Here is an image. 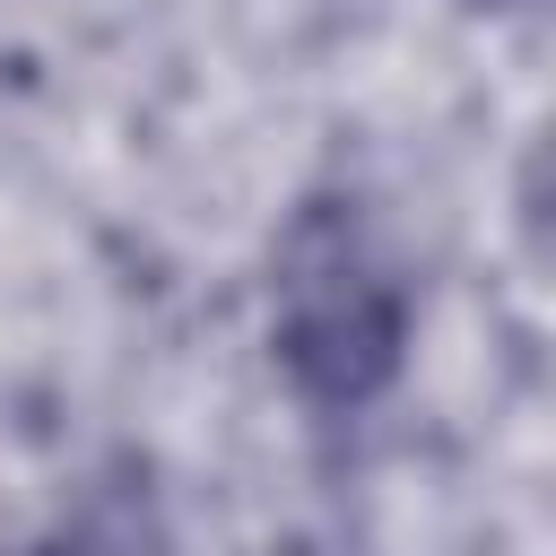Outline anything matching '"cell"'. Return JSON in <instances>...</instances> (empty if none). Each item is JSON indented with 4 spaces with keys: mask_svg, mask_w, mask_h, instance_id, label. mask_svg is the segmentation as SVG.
I'll return each instance as SVG.
<instances>
[{
    "mask_svg": "<svg viewBox=\"0 0 556 556\" xmlns=\"http://www.w3.org/2000/svg\"><path fill=\"white\" fill-rule=\"evenodd\" d=\"M278 348L321 408H356L400 374V287L382 278L356 217L321 208L295 226L278 269Z\"/></svg>",
    "mask_w": 556,
    "mask_h": 556,
    "instance_id": "obj_1",
    "label": "cell"
}]
</instances>
